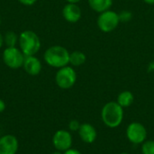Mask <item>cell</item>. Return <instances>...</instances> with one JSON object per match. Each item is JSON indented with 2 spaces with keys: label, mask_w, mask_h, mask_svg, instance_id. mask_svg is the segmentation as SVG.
Wrapping results in <instances>:
<instances>
[{
  "label": "cell",
  "mask_w": 154,
  "mask_h": 154,
  "mask_svg": "<svg viewBox=\"0 0 154 154\" xmlns=\"http://www.w3.org/2000/svg\"><path fill=\"white\" fill-rule=\"evenodd\" d=\"M124 108L116 102H107L101 110V119L103 123L109 128L118 127L124 120Z\"/></svg>",
  "instance_id": "6da1fadb"
},
{
  "label": "cell",
  "mask_w": 154,
  "mask_h": 154,
  "mask_svg": "<svg viewBox=\"0 0 154 154\" xmlns=\"http://www.w3.org/2000/svg\"><path fill=\"white\" fill-rule=\"evenodd\" d=\"M45 62L56 69H60L69 64V51L60 45H54L48 48L43 55Z\"/></svg>",
  "instance_id": "7a4b0ae2"
},
{
  "label": "cell",
  "mask_w": 154,
  "mask_h": 154,
  "mask_svg": "<svg viewBox=\"0 0 154 154\" xmlns=\"http://www.w3.org/2000/svg\"><path fill=\"white\" fill-rule=\"evenodd\" d=\"M20 50L25 56H33L41 49V40L39 36L32 31L26 30L19 35Z\"/></svg>",
  "instance_id": "3957f363"
},
{
  "label": "cell",
  "mask_w": 154,
  "mask_h": 154,
  "mask_svg": "<svg viewBox=\"0 0 154 154\" xmlns=\"http://www.w3.org/2000/svg\"><path fill=\"white\" fill-rule=\"evenodd\" d=\"M97 23L101 32H111L115 31L120 23L118 14L110 9L100 13L97 17Z\"/></svg>",
  "instance_id": "277c9868"
},
{
  "label": "cell",
  "mask_w": 154,
  "mask_h": 154,
  "mask_svg": "<svg viewBox=\"0 0 154 154\" xmlns=\"http://www.w3.org/2000/svg\"><path fill=\"white\" fill-rule=\"evenodd\" d=\"M77 81V73L70 66H65L59 69L55 76V82L61 89L71 88Z\"/></svg>",
  "instance_id": "5b68a950"
},
{
  "label": "cell",
  "mask_w": 154,
  "mask_h": 154,
  "mask_svg": "<svg viewBox=\"0 0 154 154\" xmlns=\"http://www.w3.org/2000/svg\"><path fill=\"white\" fill-rule=\"evenodd\" d=\"M25 55L16 47H6L3 52V60L5 64L13 69H17L23 65Z\"/></svg>",
  "instance_id": "8992f818"
},
{
  "label": "cell",
  "mask_w": 154,
  "mask_h": 154,
  "mask_svg": "<svg viewBox=\"0 0 154 154\" xmlns=\"http://www.w3.org/2000/svg\"><path fill=\"white\" fill-rule=\"evenodd\" d=\"M126 137L134 144H143L147 140V129L139 122H133L126 128Z\"/></svg>",
  "instance_id": "52a82bcc"
},
{
  "label": "cell",
  "mask_w": 154,
  "mask_h": 154,
  "mask_svg": "<svg viewBox=\"0 0 154 154\" xmlns=\"http://www.w3.org/2000/svg\"><path fill=\"white\" fill-rule=\"evenodd\" d=\"M72 135L67 130H58L52 137V144L55 150L64 152L72 146Z\"/></svg>",
  "instance_id": "ba28073f"
},
{
  "label": "cell",
  "mask_w": 154,
  "mask_h": 154,
  "mask_svg": "<svg viewBox=\"0 0 154 154\" xmlns=\"http://www.w3.org/2000/svg\"><path fill=\"white\" fill-rule=\"evenodd\" d=\"M19 147L18 140L12 134L0 137V154H16Z\"/></svg>",
  "instance_id": "9c48e42d"
},
{
  "label": "cell",
  "mask_w": 154,
  "mask_h": 154,
  "mask_svg": "<svg viewBox=\"0 0 154 154\" xmlns=\"http://www.w3.org/2000/svg\"><path fill=\"white\" fill-rule=\"evenodd\" d=\"M62 15L67 22L75 23L80 20L82 12L77 4L68 3L62 9Z\"/></svg>",
  "instance_id": "30bf717a"
},
{
  "label": "cell",
  "mask_w": 154,
  "mask_h": 154,
  "mask_svg": "<svg viewBox=\"0 0 154 154\" xmlns=\"http://www.w3.org/2000/svg\"><path fill=\"white\" fill-rule=\"evenodd\" d=\"M78 133L81 141L88 144L93 143L97 140V129L95 128V126H93L91 124H88V123L82 124Z\"/></svg>",
  "instance_id": "8fae6325"
},
{
  "label": "cell",
  "mask_w": 154,
  "mask_h": 154,
  "mask_svg": "<svg viewBox=\"0 0 154 154\" xmlns=\"http://www.w3.org/2000/svg\"><path fill=\"white\" fill-rule=\"evenodd\" d=\"M23 68L27 74H29L31 76H37L38 74L41 73L42 65L41 60L38 58H36L34 55L33 56H25Z\"/></svg>",
  "instance_id": "7c38bea8"
},
{
  "label": "cell",
  "mask_w": 154,
  "mask_h": 154,
  "mask_svg": "<svg viewBox=\"0 0 154 154\" xmlns=\"http://www.w3.org/2000/svg\"><path fill=\"white\" fill-rule=\"evenodd\" d=\"M88 5L92 10L100 14L110 9L113 0H88Z\"/></svg>",
  "instance_id": "4fadbf2b"
},
{
  "label": "cell",
  "mask_w": 154,
  "mask_h": 154,
  "mask_svg": "<svg viewBox=\"0 0 154 154\" xmlns=\"http://www.w3.org/2000/svg\"><path fill=\"white\" fill-rule=\"evenodd\" d=\"M134 101V94L129 91V90H125V91H122L118 97H117V99H116V102L123 107V108H126V107H129L133 105Z\"/></svg>",
  "instance_id": "5bb4252c"
},
{
  "label": "cell",
  "mask_w": 154,
  "mask_h": 154,
  "mask_svg": "<svg viewBox=\"0 0 154 154\" xmlns=\"http://www.w3.org/2000/svg\"><path fill=\"white\" fill-rule=\"evenodd\" d=\"M87 57L85 53L80 51H74L69 53V64L73 67H79L86 62Z\"/></svg>",
  "instance_id": "9a60e30c"
},
{
  "label": "cell",
  "mask_w": 154,
  "mask_h": 154,
  "mask_svg": "<svg viewBox=\"0 0 154 154\" xmlns=\"http://www.w3.org/2000/svg\"><path fill=\"white\" fill-rule=\"evenodd\" d=\"M19 42V36L14 32H7L4 36V43L7 47H15Z\"/></svg>",
  "instance_id": "2e32d148"
},
{
  "label": "cell",
  "mask_w": 154,
  "mask_h": 154,
  "mask_svg": "<svg viewBox=\"0 0 154 154\" xmlns=\"http://www.w3.org/2000/svg\"><path fill=\"white\" fill-rule=\"evenodd\" d=\"M142 152L143 154H154L153 140H146L142 144Z\"/></svg>",
  "instance_id": "e0dca14e"
},
{
  "label": "cell",
  "mask_w": 154,
  "mask_h": 154,
  "mask_svg": "<svg viewBox=\"0 0 154 154\" xmlns=\"http://www.w3.org/2000/svg\"><path fill=\"white\" fill-rule=\"evenodd\" d=\"M120 23H128L132 20L133 18V13L130 12L129 10H123L118 14Z\"/></svg>",
  "instance_id": "ac0fdd59"
},
{
  "label": "cell",
  "mask_w": 154,
  "mask_h": 154,
  "mask_svg": "<svg viewBox=\"0 0 154 154\" xmlns=\"http://www.w3.org/2000/svg\"><path fill=\"white\" fill-rule=\"evenodd\" d=\"M80 125H81V124L78 120H71L69 123V129L71 132H78Z\"/></svg>",
  "instance_id": "d6986e66"
},
{
  "label": "cell",
  "mask_w": 154,
  "mask_h": 154,
  "mask_svg": "<svg viewBox=\"0 0 154 154\" xmlns=\"http://www.w3.org/2000/svg\"><path fill=\"white\" fill-rule=\"evenodd\" d=\"M18 1L24 5H32L33 4L36 3L37 0H18Z\"/></svg>",
  "instance_id": "ffe728a7"
},
{
  "label": "cell",
  "mask_w": 154,
  "mask_h": 154,
  "mask_svg": "<svg viewBox=\"0 0 154 154\" xmlns=\"http://www.w3.org/2000/svg\"><path fill=\"white\" fill-rule=\"evenodd\" d=\"M63 154H82L79 150L77 149H73V148H70L67 151H65Z\"/></svg>",
  "instance_id": "44dd1931"
},
{
  "label": "cell",
  "mask_w": 154,
  "mask_h": 154,
  "mask_svg": "<svg viewBox=\"0 0 154 154\" xmlns=\"http://www.w3.org/2000/svg\"><path fill=\"white\" fill-rule=\"evenodd\" d=\"M5 101L4 100H2V99H0V113H2V112H4L5 111Z\"/></svg>",
  "instance_id": "7402d4cb"
},
{
  "label": "cell",
  "mask_w": 154,
  "mask_h": 154,
  "mask_svg": "<svg viewBox=\"0 0 154 154\" xmlns=\"http://www.w3.org/2000/svg\"><path fill=\"white\" fill-rule=\"evenodd\" d=\"M3 44H4V36L0 32V48L3 46Z\"/></svg>",
  "instance_id": "603a6c76"
},
{
  "label": "cell",
  "mask_w": 154,
  "mask_h": 154,
  "mask_svg": "<svg viewBox=\"0 0 154 154\" xmlns=\"http://www.w3.org/2000/svg\"><path fill=\"white\" fill-rule=\"evenodd\" d=\"M68 3H71V4H78L79 2H80L81 0H66Z\"/></svg>",
  "instance_id": "cb8c5ba5"
},
{
  "label": "cell",
  "mask_w": 154,
  "mask_h": 154,
  "mask_svg": "<svg viewBox=\"0 0 154 154\" xmlns=\"http://www.w3.org/2000/svg\"><path fill=\"white\" fill-rule=\"evenodd\" d=\"M144 3L148 4V5H154V0H143Z\"/></svg>",
  "instance_id": "d4e9b609"
},
{
  "label": "cell",
  "mask_w": 154,
  "mask_h": 154,
  "mask_svg": "<svg viewBox=\"0 0 154 154\" xmlns=\"http://www.w3.org/2000/svg\"><path fill=\"white\" fill-rule=\"evenodd\" d=\"M52 154H63V152H60V151H57V150H56L55 152H52Z\"/></svg>",
  "instance_id": "484cf974"
},
{
  "label": "cell",
  "mask_w": 154,
  "mask_h": 154,
  "mask_svg": "<svg viewBox=\"0 0 154 154\" xmlns=\"http://www.w3.org/2000/svg\"><path fill=\"white\" fill-rule=\"evenodd\" d=\"M120 154H130V153H128V152H122V153H120Z\"/></svg>",
  "instance_id": "4316f807"
}]
</instances>
